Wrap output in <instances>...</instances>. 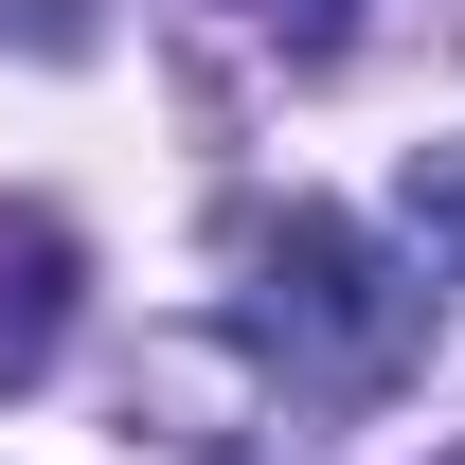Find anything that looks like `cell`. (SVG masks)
I'll return each mask as SVG.
<instances>
[{
	"label": "cell",
	"mask_w": 465,
	"mask_h": 465,
	"mask_svg": "<svg viewBox=\"0 0 465 465\" xmlns=\"http://www.w3.org/2000/svg\"><path fill=\"white\" fill-rule=\"evenodd\" d=\"M232 341L269 358L287 394H322V411H376L430 358V269H394L376 232L341 215V197H287V215H232Z\"/></svg>",
	"instance_id": "cell-1"
},
{
	"label": "cell",
	"mask_w": 465,
	"mask_h": 465,
	"mask_svg": "<svg viewBox=\"0 0 465 465\" xmlns=\"http://www.w3.org/2000/svg\"><path fill=\"white\" fill-rule=\"evenodd\" d=\"M411 251L430 287H465V143H411Z\"/></svg>",
	"instance_id": "cell-3"
},
{
	"label": "cell",
	"mask_w": 465,
	"mask_h": 465,
	"mask_svg": "<svg viewBox=\"0 0 465 465\" xmlns=\"http://www.w3.org/2000/svg\"><path fill=\"white\" fill-rule=\"evenodd\" d=\"M215 18H251V36H287V54H341L358 0H215Z\"/></svg>",
	"instance_id": "cell-4"
},
{
	"label": "cell",
	"mask_w": 465,
	"mask_h": 465,
	"mask_svg": "<svg viewBox=\"0 0 465 465\" xmlns=\"http://www.w3.org/2000/svg\"><path fill=\"white\" fill-rule=\"evenodd\" d=\"M72 341V232L54 215H0V394Z\"/></svg>",
	"instance_id": "cell-2"
}]
</instances>
